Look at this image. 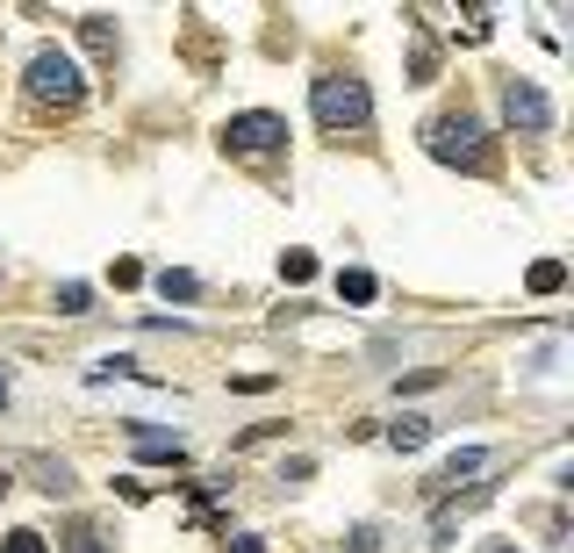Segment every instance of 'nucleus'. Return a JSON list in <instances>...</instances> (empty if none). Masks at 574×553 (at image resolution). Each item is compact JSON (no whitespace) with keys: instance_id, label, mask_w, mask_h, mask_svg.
I'll return each mask as SVG.
<instances>
[{"instance_id":"nucleus-1","label":"nucleus","mask_w":574,"mask_h":553,"mask_svg":"<svg viewBox=\"0 0 574 553\" xmlns=\"http://www.w3.org/2000/svg\"><path fill=\"white\" fill-rule=\"evenodd\" d=\"M424 152H431L438 166H467V173H488V166H496V144H488L474 108H445V116L424 122Z\"/></svg>"},{"instance_id":"nucleus-2","label":"nucleus","mask_w":574,"mask_h":553,"mask_svg":"<svg viewBox=\"0 0 574 553\" xmlns=\"http://www.w3.org/2000/svg\"><path fill=\"white\" fill-rule=\"evenodd\" d=\"M309 108L316 122L331 130V137H359V130H374V94H366L359 72H323L309 87Z\"/></svg>"},{"instance_id":"nucleus-3","label":"nucleus","mask_w":574,"mask_h":553,"mask_svg":"<svg viewBox=\"0 0 574 553\" xmlns=\"http://www.w3.org/2000/svg\"><path fill=\"white\" fill-rule=\"evenodd\" d=\"M29 101L58 108V116H72V108L87 101V80H80V65H72L58 44H44V51L29 58Z\"/></svg>"},{"instance_id":"nucleus-4","label":"nucleus","mask_w":574,"mask_h":553,"mask_svg":"<svg viewBox=\"0 0 574 553\" xmlns=\"http://www.w3.org/2000/svg\"><path fill=\"white\" fill-rule=\"evenodd\" d=\"M280 144H288V116H273V108H244V116L223 122V152L237 158H266Z\"/></svg>"},{"instance_id":"nucleus-5","label":"nucleus","mask_w":574,"mask_h":553,"mask_svg":"<svg viewBox=\"0 0 574 553\" xmlns=\"http://www.w3.org/2000/svg\"><path fill=\"white\" fill-rule=\"evenodd\" d=\"M503 116H510V130H524V137H546V130H553V101H546L532 80H503Z\"/></svg>"},{"instance_id":"nucleus-6","label":"nucleus","mask_w":574,"mask_h":553,"mask_svg":"<svg viewBox=\"0 0 574 553\" xmlns=\"http://www.w3.org/2000/svg\"><path fill=\"white\" fill-rule=\"evenodd\" d=\"M488 460H496V453H488V446H460L453 460H445V467H438V474H431V496H453V489H460V482H474V474H481Z\"/></svg>"},{"instance_id":"nucleus-7","label":"nucleus","mask_w":574,"mask_h":553,"mask_svg":"<svg viewBox=\"0 0 574 553\" xmlns=\"http://www.w3.org/2000/svg\"><path fill=\"white\" fill-rule=\"evenodd\" d=\"M22 467L36 474V489H44V496H72V489H80V482H72V467H65V460H51V453H29Z\"/></svg>"},{"instance_id":"nucleus-8","label":"nucleus","mask_w":574,"mask_h":553,"mask_svg":"<svg viewBox=\"0 0 574 553\" xmlns=\"http://www.w3.org/2000/svg\"><path fill=\"white\" fill-rule=\"evenodd\" d=\"M58 553H115V546H108V532H101V525L72 518L65 532H58Z\"/></svg>"},{"instance_id":"nucleus-9","label":"nucleus","mask_w":574,"mask_h":553,"mask_svg":"<svg viewBox=\"0 0 574 553\" xmlns=\"http://www.w3.org/2000/svg\"><path fill=\"white\" fill-rule=\"evenodd\" d=\"M424 438H431V417H395V424H388V446L395 453H417Z\"/></svg>"},{"instance_id":"nucleus-10","label":"nucleus","mask_w":574,"mask_h":553,"mask_svg":"<svg viewBox=\"0 0 574 553\" xmlns=\"http://www.w3.org/2000/svg\"><path fill=\"white\" fill-rule=\"evenodd\" d=\"M338 294H345V302H374V294H381V280L366 274V266H345V274H338Z\"/></svg>"},{"instance_id":"nucleus-11","label":"nucleus","mask_w":574,"mask_h":553,"mask_svg":"<svg viewBox=\"0 0 574 553\" xmlns=\"http://www.w3.org/2000/svg\"><path fill=\"white\" fill-rule=\"evenodd\" d=\"M80 36H87V51L115 58V22H108V15H80Z\"/></svg>"},{"instance_id":"nucleus-12","label":"nucleus","mask_w":574,"mask_h":553,"mask_svg":"<svg viewBox=\"0 0 574 553\" xmlns=\"http://www.w3.org/2000/svg\"><path fill=\"white\" fill-rule=\"evenodd\" d=\"M158 294H166V302H194V294H201V280L180 274V266H166V274H158Z\"/></svg>"},{"instance_id":"nucleus-13","label":"nucleus","mask_w":574,"mask_h":553,"mask_svg":"<svg viewBox=\"0 0 574 553\" xmlns=\"http://www.w3.org/2000/svg\"><path fill=\"white\" fill-rule=\"evenodd\" d=\"M560 288H567V266H560V260H539V266H532V294H560Z\"/></svg>"},{"instance_id":"nucleus-14","label":"nucleus","mask_w":574,"mask_h":553,"mask_svg":"<svg viewBox=\"0 0 574 553\" xmlns=\"http://www.w3.org/2000/svg\"><path fill=\"white\" fill-rule=\"evenodd\" d=\"M87 280H65V288H58V316H87Z\"/></svg>"},{"instance_id":"nucleus-15","label":"nucleus","mask_w":574,"mask_h":553,"mask_svg":"<svg viewBox=\"0 0 574 553\" xmlns=\"http://www.w3.org/2000/svg\"><path fill=\"white\" fill-rule=\"evenodd\" d=\"M280 280H288V288L316 280V260H309V252H288V260H280Z\"/></svg>"},{"instance_id":"nucleus-16","label":"nucleus","mask_w":574,"mask_h":553,"mask_svg":"<svg viewBox=\"0 0 574 553\" xmlns=\"http://www.w3.org/2000/svg\"><path fill=\"white\" fill-rule=\"evenodd\" d=\"M0 553H44V532H29V525H22V532L0 539Z\"/></svg>"},{"instance_id":"nucleus-17","label":"nucleus","mask_w":574,"mask_h":553,"mask_svg":"<svg viewBox=\"0 0 574 553\" xmlns=\"http://www.w3.org/2000/svg\"><path fill=\"white\" fill-rule=\"evenodd\" d=\"M223 553H266V539H259V532H230Z\"/></svg>"},{"instance_id":"nucleus-18","label":"nucleus","mask_w":574,"mask_h":553,"mask_svg":"<svg viewBox=\"0 0 574 553\" xmlns=\"http://www.w3.org/2000/svg\"><path fill=\"white\" fill-rule=\"evenodd\" d=\"M345 546H352V553H374V546H381V532H374V525H352Z\"/></svg>"},{"instance_id":"nucleus-19","label":"nucleus","mask_w":574,"mask_h":553,"mask_svg":"<svg viewBox=\"0 0 574 553\" xmlns=\"http://www.w3.org/2000/svg\"><path fill=\"white\" fill-rule=\"evenodd\" d=\"M0 496H8V467H0Z\"/></svg>"},{"instance_id":"nucleus-20","label":"nucleus","mask_w":574,"mask_h":553,"mask_svg":"<svg viewBox=\"0 0 574 553\" xmlns=\"http://www.w3.org/2000/svg\"><path fill=\"white\" fill-rule=\"evenodd\" d=\"M0 410H8V381H0Z\"/></svg>"},{"instance_id":"nucleus-21","label":"nucleus","mask_w":574,"mask_h":553,"mask_svg":"<svg viewBox=\"0 0 574 553\" xmlns=\"http://www.w3.org/2000/svg\"><path fill=\"white\" fill-rule=\"evenodd\" d=\"M488 553H517V546H488Z\"/></svg>"}]
</instances>
